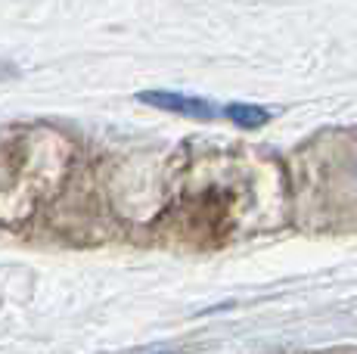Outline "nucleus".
Masks as SVG:
<instances>
[{
    "label": "nucleus",
    "mask_w": 357,
    "mask_h": 354,
    "mask_svg": "<svg viewBox=\"0 0 357 354\" xmlns=\"http://www.w3.org/2000/svg\"><path fill=\"white\" fill-rule=\"evenodd\" d=\"M137 100L153 109H165V112H177V115H187V118H199V121H208L218 115V109L202 97H187V93H174V91H143L137 93Z\"/></svg>",
    "instance_id": "1"
},
{
    "label": "nucleus",
    "mask_w": 357,
    "mask_h": 354,
    "mask_svg": "<svg viewBox=\"0 0 357 354\" xmlns=\"http://www.w3.org/2000/svg\"><path fill=\"white\" fill-rule=\"evenodd\" d=\"M224 115L233 121L236 128H245V131H255V128H264L271 121V112L252 103H230L224 106Z\"/></svg>",
    "instance_id": "2"
}]
</instances>
